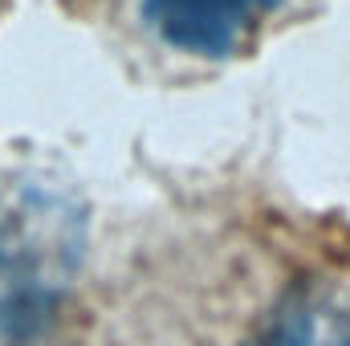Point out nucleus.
<instances>
[{"mask_svg":"<svg viewBox=\"0 0 350 346\" xmlns=\"http://www.w3.org/2000/svg\"><path fill=\"white\" fill-rule=\"evenodd\" d=\"M90 245L86 204L33 172L0 175V346H49Z\"/></svg>","mask_w":350,"mask_h":346,"instance_id":"nucleus-1","label":"nucleus"},{"mask_svg":"<svg viewBox=\"0 0 350 346\" xmlns=\"http://www.w3.org/2000/svg\"><path fill=\"white\" fill-rule=\"evenodd\" d=\"M249 346H350V306L330 293L285 297Z\"/></svg>","mask_w":350,"mask_h":346,"instance_id":"nucleus-3","label":"nucleus"},{"mask_svg":"<svg viewBox=\"0 0 350 346\" xmlns=\"http://www.w3.org/2000/svg\"><path fill=\"white\" fill-rule=\"evenodd\" d=\"M285 0H139V21L175 53L228 57Z\"/></svg>","mask_w":350,"mask_h":346,"instance_id":"nucleus-2","label":"nucleus"}]
</instances>
